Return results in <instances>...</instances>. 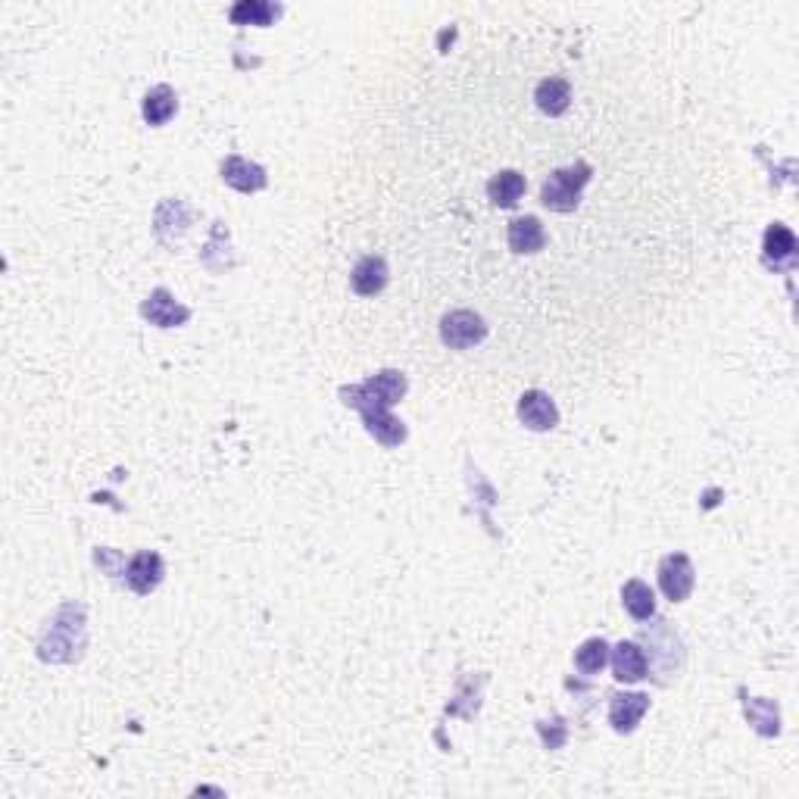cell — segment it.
Segmentation results:
<instances>
[{"label":"cell","mask_w":799,"mask_h":799,"mask_svg":"<svg viewBox=\"0 0 799 799\" xmlns=\"http://www.w3.org/2000/svg\"><path fill=\"white\" fill-rule=\"evenodd\" d=\"M363 422L366 431L384 447H400L406 441V425L397 416H391V409H369L363 412Z\"/></svg>","instance_id":"cell-13"},{"label":"cell","mask_w":799,"mask_h":799,"mask_svg":"<svg viewBox=\"0 0 799 799\" xmlns=\"http://www.w3.org/2000/svg\"><path fill=\"white\" fill-rule=\"evenodd\" d=\"M219 169H222L225 185H231V188L241 191V194H256V191H263L269 185L266 169L250 163V160H244V157H225Z\"/></svg>","instance_id":"cell-8"},{"label":"cell","mask_w":799,"mask_h":799,"mask_svg":"<svg viewBox=\"0 0 799 799\" xmlns=\"http://www.w3.org/2000/svg\"><path fill=\"white\" fill-rule=\"evenodd\" d=\"M590 175H594V169H590L587 163H575V166L556 169L547 178V182H544V188H540V203H544L547 210H553V213H572V210H578L581 191L587 188Z\"/></svg>","instance_id":"cell-2"},{"label":"cell","mask_w":799,"mask_h":799,"mask_svg":"<svg viewBox=\"0 0 799 799\" xmlns=\"http://www.w3.org/2000/svg\"><path fill=\"white\" fill-rule=\"evenodd\" d=\"M622 603L631 612V618H637V622H643V618H653V612H656V594L650 590V584H643L640 578H631L622 587Z\"/></svg>","instance_id":"cell-18"},{"label":"cell","mask_w":799,"mask_h":799,"mask_svg":"<svg viewBox=\"0 0 799 799\" xmlns=\"http://www.w3.org/2000/svg\"><path fill=\"white\" fill-rule=\"evenodd\" d=\"M163 572H166L163 556L153 553V550H141V553H135L132 559H128V565H125V581H128V587H132L138 597H147V594H153V590L160 587Z\"/></svg>","instance_id":"cell-5"},{"label":"cell","mask_w":799,"mask_h":799,"mask_svg":"<svg viewBox=\"0 0 799 799\" xmlns=\"http://www.w3.org/2000/svg\"><path fill=\"white\" fill-rule=\"evenodd\" d=\"M765 260L771 263L775 260V266H793L796 260V238H793V231L781 222L775 225H768L765 231Z\"/></svg>","instance_id":"cell-17"},{"label":"cell","mask_w":799,"mask_h":799,"mask_svg":"<svg viewBox=\"0 0 799 799\" xmlns=\"http://www.w3.org/2000/svg\"><path fill=\"white\" fill-rule=\"evenodd\" d=\"M178 110V97L169 85H157L150 88L144 103H141V113H144V122L147 125H166Z\"/></svg>","instance_id":"cell-16"},{"label":"cell","mask_w":799,"mask_h":799,"mask_svg":"<svg viewBox=\"0 0 799 799\" xmlns=\"http://www.w3.org/2000/svg\"><path fill=\"white\" fill-rule=\"evenodd\" d=\"M141 316L157 328H175L191 319V309L178 303L166 288H157L141 303Z\"/></svg>","instance_id":"cell-6"},{"label":"cell","mask_w":799,"mask_h":799,"mask_svg":"<svg viewBox=\"0 0 799 799\" xmlns=\"http://www.w3.org/2000/svg\"><path fill=\"white\" fill-rule=\"evenodd\" d=\"M350 288L359 297H375L388 288V263L381 256H363L350 272Z\"/></svg>","instance_id":"cell-12"},{"label":"cell","mask_w":799,"mask_h":799,"mask_svg":"<svg viewBox=\"0 0 799 799\" xmlns=\"http://www.w3.org/2000/svg\"><path fill=\"white\" fill-rule=\"evenodd\" d=\"M612 672H615V681L622 684H637L647 678L650 672V662H647V653H643L637 643L631 640H622L612 653Z\"/></svg>","instance_id":"cell-11"},{"label":"cell","mask_w":799,"mask_h":799,"mask_svg":"<svg viewBox=\"0 0 799 799\" xmlns=\"http://www.w3.org/2000/svg\"><path fill=\"white\" fill-rule=\"evenodd\" d=\"M693 584H697V572H693V562L684 553H672L659 562V587L672 603H684Z\"/></svg>","instance_id":"cell-4"},{"label":"cell","mask_w":799,"mask_h":799,"mask_svg":"<svg viewBox=\"0 0 799 799\" xmlns=\"http://www.w3.org/2000/svg\"><path fill=\"white\" fill-rule=\"evenodd\" d=\"M609 662V643L603 637H590L575 650V668L581 675H597Z\"/></svg>","instance_id":"cell-20"},{"label":"cell","mask_w":799,"mask_h":799,"mask_svg":"<svg viewBox=\"0 0 799 799\" xmlns=\"http://www.w3.org/2000/svg\"><path fill=\"white\" fill-rule=\"evenodd\" d=\"M522 194H525V175H519L515 169H503L487 182V197L500 210H512L522 200Z\"/></svg>","instance_id":"cell-14"},{"label":"cell","mask_w":799,"mask_h":799,"mask_svg":"<svg viewBox=\"0 0 799 799\" xmlns=\"http://www.w3.org/2000/svg\"><path fill=\"white\" fill-rule=\"evenodd\" d=\"M509 250L519 253V256H531V253H540L547 247V231L540 225L537 216H522V219H512L509 222Z\"/></svg>","instance_id":"cell-10"},{"label":"cell","mask_w":799,"mask_h":799,"mask_svg":"<svg viewBox=\"0 0 799 799\" xmlns=\"http://www.w3.org/2000/svg\"><path fill=\"white\" fill-rule=\"evenodd\" d=\"M487 338V322L472 309H453L441 319V341L450 350H469Z\"/></svg>","instance_id":"cell-3"},{"label":"cell","mask_w":799,"mask_h":799,"mask_svg":"<svg viewBox=\"0 0 799 799\" xmlns=\"http://www.w3.org/2000/svg\"><path fill=\"white\" fill-rule=\"evenodd\" d=\"M647 709H650L647 693H615L609 703V725L618 734H631L640 725V718L647 715Z\"/></svg>","instance_id":"cell-9"},{"label":"cell","mask_w":799,"mask_h":799,"mask_svg":"<svg viewBox=\"0 0 799 799\" xmlns=\"http://www.w3.org/2000/svg\"><path fill=\"white\" fill-rule=\"evenodd\" d=\"M519 419L531 431H553L559 425V409L544 391H525L519 397Z\"/></svg>","instance_id":"cell-7"},{"label":"cell","mask_w":799,"mask_h":799,"mask_svg":"<svg viewBox=\"0 0 799 799\" xmlns=\"http://www.w3.org/2000/svg\"><path fill=\"white\" fill-rule=\"evenodd\" d=\"M534 103L547 116H562L565 110H569V103H572V85L565 79H559V75H550V79H544L537 85Z\"/></svg>","instance_id":"cell-15"},{"label":"cell","mask_w":799,"mask_h":799,"mask_svg":"<svg viewBox=\"0 0 799 799\" xmlns=\"http://www.w3.org/2000/svg\"><path fill=\"white\" fill-rule=\"evenodd\" d=\"M281 7L269 4V0H241V4L231 7L228 19L235 25H272L278 19Z\"/></svg>","instance_id":"cell-19"},{"label":"cell","mask_w":799,"mask_h":799,"mask_svg":"<svg viewBox=\"0 0 799 799\" xmlns=\"http://www.w3.org/2000/svg\"><path fill=\"white\" fill-rule=\"evenodd\" d=\"M746 715L762 734H778V706L768 700H750L746 703Z\"/></svg>","instance_id":"cell-21"},{"label":"cell","mask_w":799,"mask_h":799,"mask_svg":"<svg viewBox=\"0 0 799 799\" xmlns=\"http://www.w3.org/2000/svg\"><path fill=\"white\" fill-rule=\"evenodd\" d=\"M403 394H406V375L403 372H394V369H384V372L372 375L369 381L356 384V388H344L341 391L344 403L353 406V409H359V412L391 409Z\"/></svg>","instance_id":"cell-1"}]
</instances>
